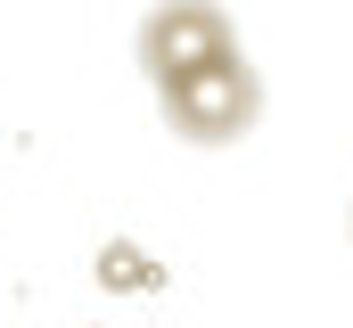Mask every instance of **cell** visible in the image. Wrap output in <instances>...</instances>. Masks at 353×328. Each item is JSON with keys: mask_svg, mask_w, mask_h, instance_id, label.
I'll return each instance as SVG.
<instances>
[{"mask_svg": "<svg viewBox=\"0 0 353 328\" xmlns=\"http://www.w3.org/2000/svg\"><path fill=\"white\" fill-rule=\"evenodd\" d=\"M157 99H165V123L189 148H230V140H247L263 123V74L247 66V50H222V58H205L189 74L157 82Z\"/></svg>", "mask_w": 353, "mask_h": 328, "instance_id": "6da1fadb", "label": "cell"}, {"mask_svg": "<svg viewBox=\"0 0 353 328\" xmlns=\"http://www.w3.org/2000/svg\"><path fill=\"white\" fill-rule=\"evenodd\" d=\"M222 50H239V25L222 0H157L140 17V74L148 82H173L205 58H222Z\"/></svg>", "mask_w": 353, "mask_h": 328, "instance_id": "7a4b0ae2", "label": "cell"}, {"mask_svg": "<svg viewBox=\"0 0 353 328\" xmlns=\"http://www.w3.org/2000/svg\"><path fill=\"white\" fill-rule=\"evenodd\" d=\"M140 279V254L132 246H107V287H132Z\"/></svg>", "mask_w": 353, "mask_h": 328, "instance_id": "3957f363", "label": "cell"}, {"mask_svg": "<svg viewBox=\"0 0 353 328\" xmlns=\"http://www.w3.org/2000/svg\"><path fill=\"white\" fill-rule=\"evenodd\" d=\"M345 230H353V214H345Z\"/></svg>", "mask_w": 353, "mask_h": 328, "instance_id": "277c9868", "label": "cell"}]
</instances>
